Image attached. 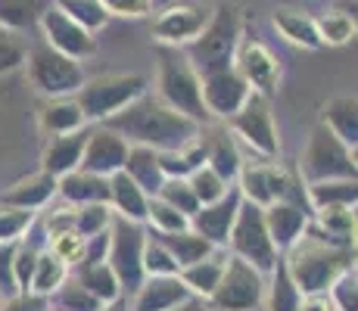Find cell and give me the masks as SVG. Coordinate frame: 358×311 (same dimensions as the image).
Segmentation results:
<instances>
[{"instance_id":"obj_40","label":"cell","mask_w":358,"mask_h":311,"mask_svg":"<svg viewBox=\"0 0 358 311\" xmlns=\"http://www.w3.org/2000/svg\"><path fill=\"white\" fill-rule=\"evenodd\" d=\"M147 231L153 233H175V231H187L190 227V218L181 215L178 209H171L169 203H162V199L150 196V205H147Z\"/></svg>"},{"instance_id":"obj_11","label":"cell","mask_w":358,"mask_h":311,"mask_svg":"<svg viewBox=\"0 0 358 311\" xmlns=\"http://www.w3.org/2000/svg\"><path fill=\"white\" fill-rule=\"evenodd\" d=\"M228 128L234 140H243L262 159H278L280 140H278V124L271 115V100L262 94H250L246 103L228 119Z\"/></svg>"},{"instance_id":"obj_3","label":"cell","mask_w":358,"mask_h":311,"mask_svg":"<svg viewBox=\"0 0 358 311\" xmlns=\"http://www.w3.org/2000/svg\"><path fill=\"white\" fill-rule=\"evenodd\" d=\"M240 41H243V13L234 3H215L206 29L184 47V57L196 68V75H209L218 68L234 66V53H237Z\"/></svg>"},{"instance_id":"obj_26","label":"cell","mask_w":358,"mask_h":311,"mask_svg":"<svg viewBox=\"0 0 358 311\" xmlns=\"http://www.w3.org/2000/svg\"><path fill=\"white\" fill-rule=\"evenodd\" d=\"M206 137V165L215 171L222 181L234 184L243 168V156H240V147L234 140L231 131H209Z\"/></svg>"},{"instance_id":"obj_58","label":"cell","mask_w":358,"mask_h":311,"mask_svg":"<svg viewBox=\"0 0 358 311\" xmlns=\"http://www.w3.org/2000/svg\"><path fill=\"white\" fill-rule=\"evenodd\" d=\"M100 311H128V299H115V302H106Z\"/></svg>"},{"instance_id":"obj_20","label":"cell","mask_w":358,"mask_h":311,"mask_svg":"<svg viewBox=\"0 0 358 311\" xmlns=\"http://www.w3.org/2000/svg\"><path fill=\"white\" fill-rule=\"evenodd\" d=\"M184 299H190V293L178 274H171V277H143V283L128 299V311H169L181 305Z\"/></svg>"},{"instance_id":"obj_4","label":"cell","mask_w":358,"mask_h":311,"mask_svg":"<svg viewBox=\"0 0 358 311\" xmlns=\"http://www.w3.org/2000/svg\"><path fill=\"white\" fill-rule=\"evenodd\" d=\"M156 96L175 113L196 122L199 128L209 122V113L203 106V91H199V75L181 47H156Z\"/></svg>"},{"instance_id":"obj_35","label":"cell","mask_w":358,"mask_h":311,"mask_svg":"<svg viewBox=\"0 0 358 311\" xmlns=\"http://www.w3.org/2000/svg\"><path fill=\"white\" fill-rule=\"evenodd\" d=\"M299 302H302L299 287L290 280L284 261H278V268L268 274V283H265V305H268V311H299Z\"/></svg>"},{"instance_id":"obj_27","label":"cell","mask_w":358,"mask_h":311,"mask_svg":"<svg viewBox=\"0 0 358 311\" xmlns=\"http://www.w3.org/2000/svg\"><path fill=\"white\" fill-rule=\"evenodd\" d=\"M38 122H41V131L50 137H59V134H72V131H81L87 128V119L81 113L78 100L75 96H57V100H47L38 113Z\"/></svg>"},{"instance_id":"obj_54","label":"cell","mask_w":358,"mask_h":311,"mask_svg":"<svg viewBox=\"0 0 358 311\" xmlns=\"http://www.w3.org/2000/svg\"><path fill=\"white\" fill-rule=\"evenodd\" d=\"M106 252H109V231L94 233V237H85V259H81V265L106 261Z\"/></svg>"},{"instance_id":"obj_48","label":"cell","mask_w":358,"mask_h":311,"mask_svg":"<svg viewBox=\"0 0 358 311\" xmlns=\"http://www.w3.org/2000/svg\"><path fill=\"white\" fill-rule=\"evenodd\" d=\"M47 252L57 255L69 271H75V268L81 265V259H85V237H78L75 231L57 233V237L47 240Z\"/></svg>"},{"instance_id":"obj_13","label":"cell","mask_w":358,"mask_h":311,"mask_svg":"<svg viewBox=\"0 0 358 311\" xmlns=\"http://www.w3.org/2000/svg\"><path fill=\"white\" fill-rule=\"evenodd\" d=\"M41 31H44V44L59 50L63 57H72V59H87L97 53V38L78 25L75 19H69L57 3H50L44 13H41Z\"/></svg>"},{"instance_id":"obj_5","label":"cell","mask_w":358,"mask_h":311,"mask_svg":"<svg viewBox=\"0 0 358 311\" xmlns=\"http://www.w3.org/2000/svg\"><path fill=\"white\" fill-rule=\"evenodd\" d=\"M147 87H150L147 75L113 72V75H97V78H85V85L75 94V100H78L87 122L100 124V122H106L109 115L119 113V109H125L131 100L147 94Z\"/></svg>"},{"instance_id":"obj_6","label":"cell","mask_w":358,"mask_h":311,"mask_svg":"<svg viewBox=\"0 0 358 311\" xmlns=\"http://www.w3.org/2000/svg\"><path fill=\"white\" fill-rule=\"evenodd\" d=\"M299 178L306 184L318 181H358V165H355V150L346 147L327 124L308 134V147L299 159Z\"/></svg>"},{"instance_id":"obj_18","label":"cell","mask_w":358,"mask_h":311,"mask_svg":"<svg viewBox=\"0 0 358 311\" xmlns=\"http://www.w3.org/2000/svg\"><path fill=\"white\" fill-rule=\"evenodd\" d=\"M240 203H243L240 190H237V187H231L222 199H215V203H209V205H199V209L194 212V218H190V231L199 233V237H203L209 246L224 249V246H228L234 221H237Z\"/></svg>"},{"instance_id":"obj_60","label":"cell","mask_w":358,"mask_h":311,"mask_svg":"<svg viewBox=\"0 0 358 311\" xmlns=\"http://www.w3.org/2000/svg\"><path fill=\"white\" fill-rule=\"evenodd\" d=\"M0 302H3V296H0Z\"/></svg>"},{"instance_id":"obj_45","label":"cell","mask_w":358,"mask_h":311,"mask_svg":"<svg viewBox=\"0 0 358 311\" xmlns=\"http://www.w3.org/2000/svg\"><path fill=\"white\" fill-rule=\"evenodd\" d=\"M113 209L106 203H94V205H78L75 209V233L78 237H94V233L109 231L113 224Z\"/></svg>"},{"instance_id":"obj_34","label":"cell","mask_w":358,"mask_h":311,"mask_svg":"<svg viewBox=\"0 0 358 311\" xmlns=\"http://www.w3.org/2000/svg\"><path fill=\"white\" fill-rule=\"evenodd\" d=\"M72 280H78L81 287L87 289V293L97 296L103 305H106V302H115V299H125V296H122L119 280H115L113 268H109L106 261H94V265H78V268L72 271Z\"/></svg>"},{"instance_id":"obj_32","label":"cell","mask_w":358,"mask_h":311,"mask_svg":"<svg viewBox=\"0 0 358 311\" xmlns=\"http://www.w3.org/2000/svg\"><path fill=\"white\" fill-rule=\"evenodd\" d=\"M150 233H153V231H150ZM153 237L159 240V243L169 249L171 259L178 261V271L215 252V246H209L203 237H199V233L190 231V227H187V231H175V233H153Z\"/></svg>"},{"instance_id":"obj_41","label":"cell","mask_w":358,"mask_h":311,"mask_svg":"<svg viewBox=\"0 0 358 311\" xmlns=\"http://www.w3.org/2000/svg\"><path fill=\"white\" fill-rule=\"evenodd\" d=\"M315 25H318L321 44L343 47V44H349V41L355 38V19L346 16V13L330 10V13H324L321 19H315Z\"/></svg>"},{"instance_id":"obj_33","label":"cell","mask_w":358,"mask_h":311,"mask_svg":"<svg viewBox=\"0 0 358 311\" xmlns=\"http://www.w3.org/2000/svg\"><path fill=\"white\" fill-rule=\"evenodd\" d=\"M199 165H206V137L199 131L196 140L184 143L178 150H162L159 153V168L165 178H190Z\"/></svg>"},{"instance_id":"obj_37","label":"cell","mask_w":358,"mask_h":311,"mask_svg":"<svg viewBox=\"0 0 358 311\" xmlns=\"http://www.w3.org/2000/svg\"><path fill=\"white\" fill-rule=\"evenodd\" d=\"M50 6V0H0V29L25 31L41 22V13Z\"/></svg>"},{"instance_id":"obj_53","label":"cell","mask_w":358,"mask_h":311,"mask_svg":"<svg viewBox=\"0 0 358 311\" xmlns=\"http://www.w3.org/2000/svg\"><path fill=\"white\" fill-rule=\"evenodd\" d=\"M50 299L38 293H13L0 302V311H47Z\"/></svg>"},{"instance_id":"obj_36","label":"cell","mask_w":358,"mask_h":311,"mask_svg":"<svg viewBox=\"0 0 358 311\" xmlns=\"http://www.w3.org/2000/svg\"><path fill=\"white\" fill-rule=\"evenodd\" d=\"M69 274L72 271H69L57 255H50L47 249H41L38 261H34V274H31V283H29V293H38V296H47V299H50V296L69 280Z\"/></svg>"},{"instance_id":"obj_23","label":"cell","mask_w":358,"mask_h":311,"mask_svg":"<svg viewBox=\"0 0 358 311\" xmlns=\"http://www.w3.org/2000/svg\"><path fill=\"white\" fill-rule=\"evenodd\" d=\"M85 143H87V128L72 131V134L50 137L44 147V156H41V171H47V175H53V178H63L69 171H75L81 165Z\"/></svg>"},{"instance_id":"obj_44","label":"cell","mask_w":358,"mask_h":311,"mask_svg":"<svg viewBox=\"0 0 358 311\" xmlns=\"http://www.w3.org/2000/svg\"><path fill=\"white\" fill-rule=\"evenodd\" d=\"M187 184H190V190H194V196H196L199 205L215 203V199H222L224 193H228L231 187H234V184H228V181H222V178H218L215 171L209 168V165H199L194 175L187 178Z\"/></svg>"},{"instance_id":"obj_22","label":"cell","mask_w":358,"mask_h":311,"mask_svg":"<svg viewBox=\"0 0 358 311\" xmlns=\"http://www.w3.org/2000/svg\"><path fill=\"white\" fill-rule=\"evenodd\" d=\"M53 199H57V178L47 175V171H34V175L13 184L0 196V203L13 205V209H25V212H44Z\"/></svg>"},{"instance_id":"obj_30","label":"cell","mask_w":358,"mask_h":311,"mask_svg":"<svg viewBox=\"0 0 358 311\" xmlns=\"http://www.w3.org/2000/svg\"><path fill=\"white\" fill-rule=\"evenodd\" d=\"M312 224L343 246H355V205H327L312 212Z\"/></svg>"},{"instance_id":"obj_28","label":"cell","mask_w":358,"mask_h":311,"mask_svg":"<svg viewBox=\"0 0 358 311\" xmlns=\"http://www.w3.org/2000/svg\"><path fill=\"white\" fill-rule=\"evenodd\" d=\"M125 175L141 187L147 196H156V190L162 187L165 175L159 168V153L150 147H134V143H128V156H125Z\"/></svg>"},{"instance_id":"obj_19","label":"cell","mask_w":358,"mask_h":311,"mask_svg":"<svg viewBox=\"0 0 358 311\" xmlns=\"http://www.w3.org/2000/svg\"><path fill=\"white\" fill-rule=\"evenodd\" d=\"M262 215H265V227H268L271 243L278 246V252H287V249L302 237V231L308 227L312 209L287 203V199H278V203H271L268 209H262Z\"/></svg>"},{"instance_id":"obj_29","label":"cell","mask_w":358,"mask_h":311,"mask_svg":"<svg viewBox=\"0 0 358 311\" xmlns=\"http://www.w3.org/2000/svg\"><path fill=\"white\" fill-rule=\"evenodd\" d=\"M274 29L284 34V41H290L296 47H306V50H318L321 38H318V25H315V19L308 16V13L302 10H290V6H280V10H274Z\"/></svg>"},{"instance_id":"obj_17","label":"cell","mask_w":358,"mask_h":311,"mask_svg":"<svg viewBox=\"0 0 358 311\" xmlns=\"http://www.w3.org/2000/svg\"><path fill=\"white\" fill-rule=\"evenodd\" d=\"M125 156H128L125 137L115 134L106 124H94V128H87V143H85L78 168L94 171V175H100V178H109L125 168Z\"/></svg>"},{"instance_id":"obj_47","label":"cell","mask_w":358,"mask_h":311,"mask_svg":"<svg viewBox=\"0 0 358 311\" xmlns=\"http://www.w3.org/2000/svg\"><path fill=\"white\" fill-rule=\"evenodd\" d=\"M34 218H38V212L13 209V205L0 203V243H19L34 224Z\"/></svg>"},{"instance_id":"obj_52","label":"cell","mask_w":358,"mask_h":311,"mask_svg":"<svg viewBox=\"0 0 358 311\" xmlns=\"http://www.w3.org/2000/svg\"><path fill=\"white\" fill-rule=\"evenodd\" d=\"M13 259H16V243H0V296H3V299L13 293H19Z\"/></svg>"},{"instance_id":"obj_49","label":"cell","mask_w":358,"mask_h":311,"mask_svg":"<svg viewBox=\"0 0 358 311\" xmlns=\"http://www.w3.org/2000/svg\"><path fill=\"white\" fill-rule=\"evenodd\" d=\"M327 299L334 302V311H358V274L355 268L340 274L327 289Z\"/></svg>"},{"instance_id":"obj_25","label":"cell","mask_w":358,"mask_h":311,"mask_svg":"<svg viewBox=\"0 0 358 311\" xmlns=\"http://www.w3.org/2000/svg\"><path fill=\"white\" fill-rule=\"evenodd\" d=\"M224 261H228V249H215V252L206 255V259H199V261H194V265L181 268L178 277H181V283L187 287L190 296H196V299L206 302L212 293H215L218 280H222Z\"/></svg>"},{"instance_id":"obj_21","label":"cell","mask_w":358,"mask_h":311,"mask_svg":"<svg viewBox=\"0 0 358 311\" xmlns=\"http://www.w3.org/2000/svg\"><path fill=\"white\" fill-rule=\"evenodd\" d=\"M57 196L66 205L78 209V205H94V203H106L109 205V178H100L94 171L75 168L69 175L57 178Z\"/></svg>"},{"instance_id":"obj_16","label":"cell","mask_w":358,"mask_h":311,"mask_svg":"<svg viewBox=\"0 0 358 311\" xmlns=\"http://www.w3.org/2000/svg\"><path fill=\"white\" fill-rule=\"evenodd\" d=\"M234 68L243 75V81L250 85L252 94L271 96L278 91L280 62L262 41H240L237 53H234Z\"/></svg>"},{"instance_id":"obj_59","label":"cell","mask_w":358,"mask_h":311,"mask_svg":"<svg viewBox=\"0 0 358 311\" xmlns=\"http://www.w3.org/2000/svg\"><path fill=\"white\" fill-rule=\"evenodd\" d=\"M47 311H57V308H47Z\"/></svg>"},{"instance_id":"obj_42","label":"cell","mask_w":358,"mask_h":311,"mask_svg":"<svg viewBox=\"0 0 358 311\" xmlns=\"http://www.w3.org/2000/svg\"><path fill=\"white\" fill-rule=\"evenodd\" d=\"M57 6L66 13L69 19H75L78 25H85L87 31H100L109 22V13L103 10L100 0H57Z\"/></svg>"},{"instance_id":"obj_9","label":"cell","mask_w":358,"mask_h":311,"mask_svg":"<svg viewBox=\"0 0 358 311\" xmlns=\"http://www.w3.org/2000/svg\"><path fill=\"white\" fill-rule=\"evenodd\" d=\"M25 66H29V81L38 87L47 100L57 96H75L78 87L85 85V68L78 59L63 57L59 50L47 44H38L25 53Z\"/></svg>"},{"instance_id":"obj_8","label":"cell","mask_w":358,"mask_h":311,"mask_svg":"<svg viewBox=\"0 0 358 311\" xmlns=\"http://www.w3.org/2000/svg\"><path fill=\"white\" fill-rule=\"evenodd\" d=\"M143 243H147V224H134L115 215L109 224V252L106 265L113 268L115 280L122 287V296L131 299L134 289L143 283Z\"/></svg>"},{"instance_id":"obj_50","label":"cell","mask_w":358,"mask_h":311,"mask_svg":"<svg viewBox=\"0 0 358 311\" xmlns=\"http://www.w3.org/2000/svg\"><path fill=\"white\" fill-rule=\"evenodd\" d=\"M25 53H29V47L16 31L0 29V75H10L19 66H25Z\"/></svg>"},{"instance_id":"obj_46","label":"cell","mask_w":358,"mask_h":311,"mask_svg":"<svg viewBox=\"0 0 358 311\" xmlns=\"http://www.w3.org/2000/svg\"><path fill=\"white\" fill-rule=\"evenodd\" d=\"M143 274L147 277H171L178 274V261L169 255L159 240L147 231V243H143Z\"/></svg>"},{"instance_id":"obj_38","label":"cell","mask_w":358,"mask_h":311,"mask_svg":"<svg viewBox=\"0 0 358 311\" xmlns=\"http://www.w3.org/2000/svg\"><path fill=\"white\" fill-rule=\"evenodd\" d=\"M308 205L315 209H327V205H355L358 203V181H318L306 184Z\"/></svg>"},{"instance_id":"obj_24","label":"cell","mask_w":358,"mask_h":311,"mask_svg":"<svg viewBox=\"0 0 358 311\" xmlns=\"http://www.w3.org/2000/svg\"><path fill=\"white\" fill-rule=\"evenodd\" d=\"M147 205H150V196L131 181L125 171L109 175V209H113V215L143 224L147 221Z\"/></svg>"},{"instance_id":"obj_10","label":"cell","mask_w":358,"mask_h":311,"mask_svg":"<svg viewBox=\"0 0 358 311\" xmlns=\"http://www.w3.org/2000/svg\"><path fill=\"white\" fill-rule=\"evenodd\" d=\"M265 283L268 277L259 274L252 265L228 255L224 274L218 280L215 293L206 299L209 311H256L265 302Z\"/></svg>"},{"instance_id":"obj_55","label":"cell","mask_w":358,"mask_h":311,"mask_svg":"<svg viewBox=\"0 0 358 311\" xmlns=\"http://www.w3.org/2000/svg\"><path fill=\"white\" fill-rule=\"evenodd\" d=\"M299 311H334V302L327 299V293H315V296H302Z\"/></svg>"},{"instance_id":"obj_7","label":"cell","mask_w":358,"mask_h":311,"mask_svg":"<svg viewBox=\"0 0 358 311\" xmlns=\"http://www.w3.org/2000/svg\"><path fill=\"white\" fill-rule=\"evenodd\" d=\"M224 249H231L234 259L252 265L259 274H265V277L278 268V261H280L278 246H274L271 237H268L265 215H262V209L252 205V203H240L237 221H234L228 246Z\"/></svg>"},{"instance_id":"obj_1","label":"cell","mask_w":358,"mask_h":311,"mask_svg":"<svg viewBox=\"0 0 358 311\" xmlns=\"http://www.w3.org/2000/svg\"><path fill=\"white\" fill-rule=\"evenodd\" d=\"M106 128H113L115 134H122L128 143L134 147H150L156 153L162 150H178L184 143L196 140L199 137V124L190 122L187 115L175 113L171 106H165L156 94H141L137 100H131L125 109H119L115 115H109Z\"/></svg>"},{"instance_id":"obj_51","label":"cell","mask_w":358,"mask_h":311,"mask_svg":"<svg viewBox=\"0 0 358 311\" xmlns=\"http://www.w3.org/2000/svg\"><path fill=\"white\" fill-rule=\"evenodd\" d=\"M100 3L109 16H125V19H143L153 13V0H100Z\"/></svg>"},{"instance_id":"obj_12","label":"cell","mask_w":358,"mask_h":311,"mask_svg":"<svg viewBox=\"0 0 358 311\" xmlns=\"http://www.w3.org/2000/svg\"><path fill=\"white\" fill-rule=\"evenodd\" d=\"M290 178H293V171L280 168L278 162L265 159V162H243V168H240L234 187L240 190L243 203H252V205H259V209H268L271 203L284 199L287 187H290Z\"/></svg>"},{"instance_id":"obj_2","label":"cell","mask_w":358,"mask_h":311,"mask_svg":"<svg viewBox=\"0 0 358 311\" xmlns=\"http://www.w3.org/2000/svg\"><path fill=\"white\" fill-rule=\"evenodd\" d=\"M290 280L299 287L302 296H315V293H327L330 283L340 274L352 271L355 268V246H343L334 243L330 237L318 231V227L308 221V227L302 231V237L280 252Z\"/></svg>"},{"instance_id":"obj_14","label":"cell","mask_w":358,"mask_h":311,"mask_svg":"<svg viewBox=\"0 0 358 311\" xmlns=\"http://www.w3.org/2000/svg\"><path fill=\"white\" fill-rule=\"evenodd\" d=\"M199 91H203V106L209 113V119H222V122H228L246 103V96L252 94L250 85L243 81V75L234 66L199 75Z\"/></svg>"},{"instance_id":"obj_57","label":"cell","mask_w":358,"mask_h":311,"mask_svg":"<svg viewBox=\"0 0 358 311\" xmlns=\"http://www.w3.org/2000/svg\"><path fill=\"white\" fill-rule=\"evenodd\" d=\"M355 3L358 0H336V13H346V16L355 19Z\"/></svg>"},{"instance_id":"obj_31","label":"cell","mask_w":358,"mask_h":311,"mask_svg":"<svg viewBox=\"0 0 358 311\" xmlns=\"http://www.w3.org/2000/svg\"><path fill=\"white\" fill-rule=\"evenodd\" d=\"M321 124H327L346 147L355 150L358 143V100L355 96H334L324 106Z\"/></svg>"},{"instance_id":"obj_56","label":"cell","mask_w":358,"mask_h":311,"mask_svg":"<svg viewBox=\"0 0 358 311\" xmlns=\"http://www.w3.org/2000/svg\"><path fill=\"white\" fill-rule=\"evenodd\" d=\"M169 311H209V308H206V302H203V299L190 296V299H184L181 305H175V308H169Z\"/></svg>"},{"instance_id":"obj_39","label":"cell","mask_w":358,"mask_h":311,"mask_svg":"<svg viewBox=\"0 0 358 311\" xmlns=\"http://www.w3.org/2000/svg\"><path fill=\"white\" fill-rule=\"evenodd\" d=\"M50 308H57V311H100L103 302L97 296L87 293V289L81 287L78 280H72V274H69V280L50 296Z\"/></svg>"},{"instance_id":"obj_43","label":"cell","mask_w":358,"mask_h":311,"mask_svg":"<svg viewBox=\"0 0 358 311\" xmlns=\"http://www.w3.org/2000/svg\"><path fill=\"white\" fill-rule=\"evenodd\" d=\"M156 199L169 203L171 209H178L181 215H187V218H194V212L199 209V203H196L194 190H190L187 178H165L162 187L156 190Z\"/></svg>"},{"instance_id":"obj_15","label":"cell","mask_w":358,"mask_h":311,"mask_svg":"<svg viewBox=\"0 0 358 311\" xmlns=\"http://www.w3.org/2000/svg\"><path fill=\"white\" fill-rule=\"evenodd\" d=\"M209 16H212V6L206 3H175L156 16L153 34L162 47H181L184 50L206 29Z\"/></svg>"}]
</instances>
